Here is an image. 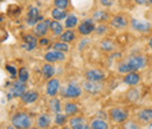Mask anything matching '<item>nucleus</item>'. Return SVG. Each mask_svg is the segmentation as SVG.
Listing matches in <instances>:
<instances>
[{
    "label": "nucleus",
    "instance_id": "obj_1",
    "mask_svg": "<svg viewBox=\"0 0 152 129\" xmlns=\"http://www.w3.org/2000/svg\"><path fill=\"white\" fill-rule=\"evenodd\" d=\"M146 66V59L145 56L134 55L129 57L126 61L122 62L118 66L119 73H129V72H136L139 69H143Z\"/></svg>",
    "mask_w": 152,
    "mask_h": 129
},
{
    "label": "nucleus",
    "instance_id": "obj_2",
    "mask_svg": "<svg viewBox=\"0 0 152 129\" xmlns=\"http://www.w3.org/2000/svg\"><path fill=\"white\" fill-rule=\"evenodd\" d=\"M12 125L14 128H29L32 126V120L26 113H18L12 117Z\"/></svg>",
    "mask_w": 152,
    "mask_h": 129
},
{
    "label": "nucleus",
    "instance_id": "obj_3",
    "mask_svg": "<svg viewBox=\"0 0 152 129\" xmlns=\"http://www.w3.org/2000/svg\"><path fill=\"white\" fill-rule=\"evenodd\" d=\"M81 93H82L81 87L75 82L69 83L64 89H62V95L68 99H77L81 95Z\"/></svg>",
    "mask_w": 152,
    "mask_h": 129
},
{
    "label": "nucleus",
    "instance_id": "obj_4",
    "mask_svg": "<svg viewBox=\"0 0 152 129\" xmlns=\"http://www.w3.org/2000/svg\"><path fill=\"white\" fill-rule=\"evenodd\" d=\"M42 20V17L40 15V12H39L38 7H31L27 12V15H26V22L28 26H35L39 21Z\"/></svg>",
    "mask_w": 152,
    "mask_h": 129
},
{
    "label": "nucleus",
    "instance_id": "obj_5",
    "mask_svg": "<svg viewBox=\"0 0 152 129\" xmlns=\"http://www.w3.org/2000/svg\"><path fill=\"white\" fill-rule=\"evenodd\" d=\"M95 31V22L93 19H86L78 25V32L82 35H89Z\"/></svg>",
    "mask_w": 152,
    "mask_h": 129
},
{
    "label": "nucleus",
    "instance_id": "obj_6",
    "mask_svg": "<svg viewBox=\"0 0 152 129\" xmlns=\"http://www.w3.org/2000/svg\"><path fill=\"white\" fill-rule=\"evenodd\" d=\"M38 45V40H37V37L32 35V34H26L23 37V40H22V43H21V48L26 52H32Z\"/></svg>",
    "mask_w": 152,
    "mask_h": 129
},
{
    "label": "nucleus",
    "instance_id": "obj_7",
    "mask_svg": "<svg viewBox=\"0 0 152 129\" xmlns=\"http://www.w3.org/2000/svg\"><path fill=\"white\" fill-rule=\"evenodd\" d=\"M131 26L134 31L142 32V33H146L150 32L151 29V24L150 21H145V20H138V19H132L131 20Z\"/></svg>",
    "mask_w": 152,
    "mask_h": 129
},
{
    "label": "nucleus",
    "instance_id": "obj_8",
    "mask_svg": "<svg viewBox=\"0 0 152 129\" xmlns=\"http://www.w3.org/2000/svg\"><path fill=\"white\" fill-rule=\"evenodd\" d=\"M110 116L116 123H122L128 119V111L122 108H114L110 111Z\"/></svg>",
    "mask_w": 152,
    "mask_h": 129
},
{
    "label": "nucleus",
    "instance_id": "obj_9",
    "mask_svg": "<svg viewBox=\"0 0 152 129\" xmlns=\"http://www.w3.org/2000/svg\"><path fill=\"white\" fill-rule=\"evenodd\" d=\"M49 22L50 20H41L40 22H38L35 25V28H34V35L35 37H43L46 35V33L48 32V28H49Z\"/></svg>",
    "mask_w": 152,
    "mask_h": 129
},
{
    "label": "nucleus",
    "instance_id": "obj_10",
    "mask_svg": "<svg viewBox=\"0 0 152 129\" xmlns=\"http://www.w3.org/2000/svg\"><path fill=\"white\" fill-rule=\"evenodd\" d=\"M66 59L64 54L62 52H58V51H50L48 53L45 54V60L49 63H53V62H58V61H63Z\"/></svg>",
    "mask_w": 152,
    "mask_h": 129
},
{
    "label": "nucleus",
    "instance_id": "obj_11",
    "mask_svg": "<svg viewBox=\"0 0 152 129\" xmlns=\"http://www.w3.org/2000/svg\"><path fill=\"white\" fill-rule=\"evenodd\" d=\"M26 91V86L25 82H15L13 83V86L11 87V92H10V97H20Z\"/></svg>",
    "mask_w": 152,
    "mask_h": 129
},
{
    "label": "nucleus",
    "instance_id": "obj_12",
    "mask_svg": "<svg viewBox=\"0 0 152 129\" xmlns=\"http://www.w3.org/2000/svg\"><path fill=\"white\" fill-rule=\"evenodd\" d=\"M58 89H60V81L57 80V79H50L49 81H48V83H47V88H46V92L47 94L49 95V96H55L58 92Z\"/></svg>",
    "mask_w": 152,
    "mask_h": 129
},
{
    "label": "nucleus",
    "instance_id": "obj_13",
    "mask_svg": "<svg viewBox=\"0 0 152 129\" xmlns=\"http://www.w3.org/2000/svg\"><path fill=\"white\" fill-rule=\"evenodd\" d=\"M86 77L88 81H94V82H99L104 79V74L103 72L98 71V69H90L86 73Z\"/></svg>",
    "mask_w": 152,
    "mask_h": 129
},
{
    "label": "nucleus",
    "instance_id": "obj_14",
    "mask_svg": "<svg viewBox=\"0 0 152 129\" xmlns=\"http://www.w3.org/2000/svg\"><path fill=\"white\" fill-rule=\"evenodd\" d=\"M20 97H21L23 103H33L39 99V94L35 91H28V92L25 91V93Z\"/></svg>",
    "mask_w": 152,
    "mask_h": 129
},
{
    "label": "nucleus",
    "instance_id": "obj_15",
    "mask_svg": "<svg viewBox=\"0 0 152 129\" xmlns=\"http://www.w3.org/2000/svg\"><path fill=\"white\" fill-rule=\"evenodd\" d=\"M83 89L86 92L91 93V94H96V93L101 92L102 86L98 82H94V81H87L86 83H83Z\"/></svg>",
    "mask_w": 152,
    "mask_h": 129
},
{
    "label": "nucleus",
    "instance_id": "obj_16",
    "mask_svg": "<svg viewBox=\"0 0 152 129\" xmlns=\"http://www.w3.org/2000/svg\"><path fill=\"white\" fill-rule=\"evenodd\" d=\"M140 81V76L139 74L136 72H129L126 73V75L124 76V82L129 86H134Z\"/></svg>",
    "mask_w": 152,
    "mask_h": 129
},
{
    "label": "nucleus",
    "instance_id": "obj_17",
    "mask_svg": "<svg viewBox=\"0 0 152 129\" xmlns=\"http://www.w3.org/2000/svg\"><path fill=\"white\" fill-rule=\"evenodd\" d=\"M69 125H70V128L74 129H88L89 126H87L86 121L82 119V117H73L70 121H69Z\"/></svg>",
    "mask_w": 152,
    "mask_h": 129
},
{
    "label": "nucleus",
    "instance_id": "obj_18",
    "mask_svg": "<svg viewBox=\"0 0 152 129\" xmlns=\"http://www.w3.org/2000/svg\"><path fill=\"white\" fill-rule=\"evenodd\" d=\"M110 24H111V26L115 27V28L122 29V28H124L128 25V20L124 18L123 15H116L115 18H113Z\"/></svg>",
    "mask_w": 152,
    "mask_h": 129
},
{
    "label": "nucleus",
    "instance_id": "obj_19",
    "mask_svg": "<svg viewBox=\"0 0 152 129\" xmlns=\"http://www.w3.org/2000/svg\"><path fill=\"white\" fill-rule=\"evenodd\" d=\"M49 28H50L53 35H55V37H58L63 32V27H62V25L57 20L56 21H50L49 22Z\"/></svg>",
    "mask_w": 152,
    "mask_h": 129
},
{
    "label": "nucleus",
    "instance_id": "obj_20",
    "mask_svg": "<svg viewBox=\"0 0 152 129\" xmlns=\"http://www.w3.org/2000/svg\"><path fill=\"white\" fill-rule=\"evenodd\" d=\"M60 40L62 41V42H66V43H68V42H72V41H74L75 40V33L73 32V31H64V32H62L60 35Z\"/></svg>",
    "mask_w": 152,
    "mask_h": 129
},
{
    "label": "nucleus",
    "instance_id": "obj_21",
    "mask_svg": "<svg viewBox=\"0 0 152 129\" xmlns=\"http://www.w3.org/2000/svg\"><path fill=\"white\" fill-rule=\"evenodd\" d=\"M50 125V117L47 114L40 115L38 119V127L39 128H48Z\"/></svg>",
    "mask_w": 152,
    "mask_h": 129
},
{
    "label": "nucleus",
    "instance_id": "obj_22",
    "mask_svg": "<svg viewBox=\"0 0 152 129\" xmlns=\"http://www.w3.org/2000/svg\"><path fill=\"white\" fill-rule=\"evenodd\" d=\"M42 74H43V76H45V79H50V77L55 74V68H54V66H52L50 63L43 65V66H42Z\"/></svg>",
    "mask_w": 152,
    "mask_h": 129
},
{
    "label": "nucleus",
    "instance_id": "obj_23",
    "mask_svg": "<svg viewBox=\"0 0 152 129\" xmlns=\"http://www.w3.org/2000/svg\"><path fill=\"white\" fill-rule=\"evenodd\" d=\"M68 15V13L66 12V10H61V8H54L52 11V17L54 20H63Z\"/></svg>",
    "mask_w": 152,
    "mask_h": 129
},
{
    "label": "nucleus",
    "instance_id": "obj_24",
    "mask_svg": "<svg viewBox=\"0 0 152 129\" xmlns=\"http://www.w3.org/2000/svg\"><path fill=\"white\" fill-rule=\"evenodd\" d=\"M78 22V19L75 14H69L66 17V22H64V26L67 28H74Z\"/></svg>",
    "mask_w": 152,
    "mask_h": 129
},
{
    "label": "nucleus",
    "instance_id": "obj_25",
    "mask_svg": "<svg viewBox=\"0 0 152 129\" xmlns=\"http://www.w3.org/2000/svg\"><path fill=\"white\" fill-rule=\"evenodd\" d=\"M138 117L143 122H150L152 119V111L150 108L149 109H144V111H142L138 114Z\"/></svg>",
    "mask_w": 152,
    "mask_h": 129
},
{
    "label": "nucleus",
    "instance_id": "obj_26",
    "mask_svg": "<svg viewBox=\"0 0 152 129\" xmlns=\"http://www.w3.org/2000/svg\"><path fill=\"white\" fill-rule=\"evenodd\" d=\"M52 49H54V51H58V52H62V53H64V52H68V51H69V46H68L66 42H62V41H60V42H55V43L52 46Z\"/></svg>",
    "mask_w": 152,
    "mask_h": 129
},
{
    "label": "nucleus",
    "instance_id": "obj_27",
    "mask_svg": "<svg viewBox=\"0 0 152 129\" xmlns=\"http://www.w3.org/2000/svg\"><path fill=\"white\" fill-rule=\"evenodd\" d=\"M78 111V108H77V105L75 103H67L66 106H64V113H66V115L67 116H69V115H74L76 114Z\"/></svg>",
    "mask_w": 152,
    "mask_h": 129
},
{
    "label": "nucleus",
    "instance_id": "obj_28",
    "mask_svg": "<svg viewBox=\"0 0 152 129\" xmlns=\"http://www.w3.org/2000/svg\"><path fill=\"white\" fill-rule=\"evenodd\" d=\"M90 128H94V129H107L108 128V123L101 119L98 120H94L90 125Z\"/></svg>",
    "mask_w": 152,
    "mask_h": 129
},
{
    "label": "nucleus",
    "instance_id": "obj_29",
    "mask_svg": "<svg viewBox=\"0 0 152 129\" xmlns=\"http://www.w3.org/2000/svg\"><path fill=\"white\" fill-rule=\"evenodd\" d=\"M18 77H19V81L21 82H27L28 77H29V72L26 67H21L18 72Z\"/></svg>",
    "mask_w": 152,
    "mask_h": 129
},
{
    "label": "nucleus",
    "instance_id": "obj_30",
    "mask_svg": "<svg viewBox=\"0 0 152 129\" xmlns=\"http://www.w3.org/2000/svg\"><path fill=\"white\" fill-rule=\"evenodd\" d=\"M49 106H50L52 111H54V113H60V111H61V103H60V100L56 99V97H54V96H53V99L49 101Z\"/></svg>",
    "mask_w": 152,
    "mask_h": 129
},
{
    "label": "nucleus",
    "instance_id": "obj_31",
    "mask_svg": "<svg viewBox=\"0 0 152 129\" xmlns=\"http://www.w3.org/2000/svg\"><path fill=\"white\" fill-rule=\"evenodd\" d=\"M108 13L105 11H97L94 14V19L93 20H97V21H105L108 19Z\"/></svg>",
    "mask_w": 152,
    "mask_h": 129
},
{
    "label": "nucleus",
    "instance_id": "obj_32",
    "mask_svg": "<svg viewBox=\"0 0 152 129\" xmlns=\"http://www.w3.org/2000/svg\"><path fill=\"white\" fill-rule=\"evenodd\" d=\"M66 120H67V115L64 114H60V113H56V115H55V119H54V122L56 123L57 126H63L64 125V122H66Z\"/></svg>",
    "mask_w": 152,
    "mask_h": 129
},
{
    "label": "nucleus",
    "instance_id": "obj_33",
    "mask_svg": "<svg viewBox=\"0 0 152 129\" xmlns=\"http://www.w3.org/2000/svg\"><path fill=\"white\" fill-rule=\"evenodd\" d=\"M54 5L56 8L67 10V7L69 6V0H54Z\"/></svg>",
    "mask_w": 152,
    "mask_h": 129
},
{
    "label": "nucleus",
    "instance_id": "obj_34",
    "mask_svg": "<svg viewBox=\"0 0 152 129\" xmlns=\"http://www.w3.org/2000/svg\"><path fill=\"white\" fill-rule=\"evenodd\" d=\"M138 97H139V93L137 89H131L128 93V99L130 101H136V100H138Z\"/></svg>",
    "mask_w": 152,
    "mask_h": 129
},
{
    "label": "nucleus",
    "instance_id": "obj_35",
    "mask_svg": "<svg viewBox=\"0 0 152 129\" xmlns=\"http://www.w3.org/2000/svg\"><path fill=\"white\" fill-rule=\"evenodd\" d=\"M6 71H8L13 77L17 75V68H14L13 66H6Z\"/></svg>",
    "mask_w": 152,
    "mask_h": 129
},
{
    "label": "nucleus",
    "instance_id": "obj_36",
    "mask_svg": "<svg viewBox=\"0 0 152 129\" xmlns=\"http://www.w3.org/2000/svg\"><path fill=\"white\" fill-rule=\"evenodd\" d=\"M101 1V5L105 6V7H110L114 5V1L113 0H99Z\"/></svg>",
    "mask_w": 152,
    "mask_h": 129
},
{
    "label": "nucleus",
    "instance_id": "obj_37",
    "mask_svg": "<svg viewBox=\"0 0 152 129\" xmlns=\"http://www.w3.org/2000/svg\"><path fill=\"white\" fill-rule=\"evenodd\" d=\"M151 1L152 0H134V2L138 5H150Z\"/></svg>",
    "mask_w": 152,
    "mask_h": 129
},
{
    "label": "nucleus",
    "instance_id": "obj_38",
    "mask_svg": "<svg viewBox=\"0 0 152 129\" xmlns=\"http://www.w3.org/2000/svg\"><path fill=\"white\" fill-rule=\"evenodd\" d=\"M95 29L97 31V33H98V34H101V33H104V32H105L107 27H105V26H103V25H101V26H98V27H95Z\"/></svg>",
    "mask_w": 152,
    "mask_h": 129
},
{
    "label": "nucleus",
    "instance_id": "obj_39",
    "mask_svg": "<svg viewBox=\"0 0 152 129\" xmlns=\"http://www.w3.org/2000/svg\"><path fill=\"white\" fill-rule=\"evenodd\" d=\"M48 42H49V40H48L47 38H42V39L40 40V45H41V46H46Z\"/></svg>",
    "mask_w": 152,
    "mask_h": 129
},
{
    "label": "nucleus",
    "instance_id": "obj_40",
    "mask_svg": "<svg viewBox=\"0 0 152 129\" xmlns=\"http://www.w3.org/2000/svg\"><path fill=\"white\" fill-rule=\"evenodd\" d=\"M125 128H138V126H133L132 122H129V123L125 126Z\"/></svg>",
    "mask_w": 152,
    "mask_h": 129
},
{
    "label": "nucleus",
    "instance_id": "obj_41",
    "mask_svg": "<svg viewBox=\"0 0 152 129\" xmlns=\"http://www.w3.org/2000/svg\"><path fill=\"white\" fill-rule=\"evenodd\" d=\"M1 1H2V0H0V2H1Z\"/></svg>",
    "mask_w": 152,
    "mask_h": 129
}]
</instances>
